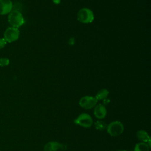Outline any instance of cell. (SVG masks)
Wrapping results in <instances>:
<instances>
[{
	"mask_svg": "<svg viewBox=\"0 0 151 151\" xmlns=\"http://www.w3.org/2000/svg\"><path fill=\"white\" fill-rule=\"evenodd\" d=\"M8 21L11 27L18 28L24 24V18L19 11L14 10L8 14Z\"/></svg>",
	"mask_w": 151,
	"mask_h": 151,
	"instance_id": "1",
	"label": "cell"
},
{
	"mask_svg": "<svg viewBox=\"0 0 151 151\" xmlns=\"http://www.w3.org/2000/svg\"><path fill=\"white\" fill-rule=\"evenodd\" d=\"M77 18L79 22L83 24H88L93 22L94 15L91 9L87 8H83L78 11Z\"/></svg>",
	"mask_w": 151,
	"mask_h": 151,
	"instance_id": "2",
	"label": "cell"
},
{
	"mask_svg": "<svg viewBox=\"0 0 151 151\" xmlns=\"http://www.w3.org/2000/svg\"><path fill=\"white\" fill-rule=\"evenodd\" d=\"M107 132L111 136L115 137L121 134L124 130V126L120 121H114L107 126Z\"/></svg>",
	"mask_w": 151,
	"mask_h": 151,
	"instance_id": "3",
	"label": "cell"
},
{
	"mask_svg": "<svg viewBox=\"0 0 151 151\" xmlns=\"http://www.w3.org/2000/svg\"><path fill=\"white\" fill-rule=\"evenodd\" d=\"M19 31L18 28L10 27L7 28L4 34V38L7 42H12L19 38Z\"/></svg>",
	"mask_w": 151,
	"mask_h": 151,
	"instance_id": "4",
	"label": "cell"
},
{
	"mask_svg": "<svg viewBox=\"0 0 151 151\" xmlns=\"http://www.w3.org/2000/svg\"><path fill=\"white\" fill-rule=\"evenodd\" d=\"M74 123L85 128L90 127L93 124V119L88 114L81 113L74 121Z\"/></svg>",
	"mask_w": 151,
	"mask_h": 151,
	"instance_id": "5",
	"label": "cell"
},
{
	"mask_svg": "<svg viewBox=\"0 0 151 151\" xmlns=\"http://www.w3.org/2000/svg\"><path fill=\"white\" fill-rule=\"evenodd\" d=\"M97 100L93 96H86L81 97L79 101V105L86 109H91L96 106Z\"/></svg>",
	"mask_w": 151,
	"mask_h": 151,
	"instance_id": "6",
	"label": "cell"
},
{
	"mask_svg": "<svg viewBox=\"0 0 151 151\" xmlns=\"http://www.w3.org/2000/svg\"><path fill=\"white\" fill-rule=\"evenodd\" d=\"M13 4L11 0H0V15H5L12 11Z\"/></svg>",
	"mask_w": 151,
	"mask_h": 151,
	"instance_id": "7",
	"label": "cell"
},
{
	"mask_svg": "<svg viewBox=\"0 0 151 151\" xmlns=\"http://www.w3.org/2000/svg\"><path fill=\"white\" fill-rule=\"evenodd\" d=\"M107 114V110L105 106L101 104L97 105L94 109V114L99 119H104Z\"/></svg>",
	"mask_w": 151,
	"mask_h": 151,
	"instance_id": "8",
	"label": "cell"
},
{
	"mask_svg": "<svg viewBox=\"0 0 151 151\" xmlns=\"http://www.w3.org/2000/svg\"><path fill=\"white\" fill-rule=\"evenodd\" d=\"M63 145L59 142L52 141L46 143L44 147V151H57L59 149H63Z\"/></svg>",
	"mask_w": 151,
	"mask_h": 151,
	"instance_id": "9",
	"label": "cell"
},
{
	"mask_svg": "<svg viewBox=\"0 0 151 151\" xmlns=\"http://www.w3.org/2000/svg\"><path fill=\"white\" fill-rule=\"evenodd\" d=\"M136 136H137V138L139 140L142 141V142L147 143L148 141L150 140V138L149 134L146 131L144 130H140L137 131L136 133Z\"/></svg>",
	"mask_w": 151,
	"mask_h": 151,
	"instance_id": "10",
	"label": "cell"
},
{
	"mask_svg": "<svg viewBox=\"0 0 151 151\" xmlns=\"http://www.w3.org/2000/svg\"><path fill=\"white\" fill-rule=\"evenodd\" d=\"M109 91L106 88H103L100 90L96 94L95 98L98 100H104L107 98V97L109 95Z\"/></svg>",
	"mask_w": 151,
	"mask_h": 151,
	"instance_id": "11",
	"label": "cell"
},
{
	"mask_svg": "<svg viewBox=\"0 0 151 151\" xmlns=\"http://www.w3.org/2000/svg\"><path fill=\"white\" fill-rule=\"evenodd\" d=\"M150 147L145 142H139L136 144L133 151H149Z\"/></svg>",
	"mask_w": 151,
	"mask_h": 151,
	"instance_id": "12",
	"label": "cell"
},
{
	"mask_svg": "<svg viewBox=\"0 0 151 151\" xmlns=\"http://www.w3.org/2000/svg\"><path fill=\"white\" fill-rule=\"evenodd\" d=\"M107 124L103 121L101 120H98L95 122L94 123V127L97 130H103L107 128Z\"/></svg>",
	"mask_w": 151,
	"mask_h": 151,
	"instance_id": "13",
	"label": "cell"
},
{
	"mask_svg": "<svg viewBox=\"0 0 151 151\" xmlns=\"http://www.w3.org/2000/svg\"><path fill=\"white\" fill-rule=\"evenodd\" d=\"M9 64V60L8 58L3 57L0 58V67H5Z\"/></svg>",
	"mask_w": 151,
	"mask_h": 151,
	"instance_id": "14",
	"label": "cell"
},
{
	"mask_svg": "<svg viewBox=\"0 0 151 151\" xmlns=\"http://www.w3.org/2000/svg\"><path fill=\"white\" fill-rule=\"evenodd\" d=\"M6 43L7 42L5 41V40L4 38H0V50L4 48L6 45Z\"/></svg>",
	"mask_w": 151,
	"mask_h": 151,
	"instance_id": "15",
	"label": "cell"
},
{
	"mask_svg": "<svg viewBox=\"0 0 151 151\" xmlns=\"http://www.w3.org/2000/svg\"><path fill=\"white\" fill-rule=\"evenodd\" d=\"M119 151H127V150H119Z\"/></svg>",
	"mask_w": 151,
	"mask_h": 151,
	"instance_id": "16",
	"label": "cell"
}]
</instances>
